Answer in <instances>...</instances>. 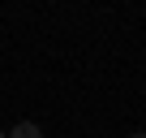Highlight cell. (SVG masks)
<instances>
[{"label": "cell", "instance_id": "1", "mask_svg": "<svg viewBox=\"0 0 146 138\" xmlns=\"http://www.w3.org/2000/svg\"><path fill=\"white\" fill-rule=\"evenodd\" d=\"M5 138H43V129H39L35 121H17V125H13Z\"/></svg>", "mask_w": 146, "mask_h": 138}, {"label": "cell", "instance_id": "3", "mask_svg": "<svg viewBox=\"0 0 146 138\" xmlns=\"http://www.w3.org/2000/svg\"><path fill=\"white\" fill-rule=\"evenodd\" d=\"M0 138H5V129H0Z\"/></svg>", "mask_w": 146, "mask_h": 138}, {"label": "cell", "instance_id": "2", "mask_svg": "<svg viewBox=\"0 0 146 138\" xmlns=\"http://www.w3.org/2000/svg\"><path fill=\"white\" fill-rule=\"evenodd\" d=\"M133 138H146V134H133Z\"/></svg>", "mask_w": 146, "mask_h": 138}]
</instances>
